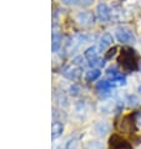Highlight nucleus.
Instances as JSON below:
<instances>
[{
  "instance_id": "obj_18",
  "label": "nucleus",
  "mask_w": 141,
  "mask_h": 149,
  "mask_svg": "<svg viewBox=\"0 0 141 149\" xmlns=\"http://www.w3.org/2000/svg\"><path fill=\"white\" fill-rule=\"evenodd\" d=\"M76 140H70V142L68 143V146H66V149H76Z\"/></svg>"
},
{
  "instance_id": "obj_9",
  "label": "nucleus",
  "mask_w": 141,
  "mask_h": 149,
  "mask_svg": "<svg viewBox=\"0 0 141 149\" xmlns=\"http://www.w3.org/2000/svg\"><path fill=\"white\" fill-rule=\"evenodd\" d=\"M111 44H113V36H111L110 33H105V34H102L101 39H100V43H99V48H100V50H106Z\"/></svg>"
},
{
  "instance_id": "obj_13",
  "label": "nucleus",
  "mask_w": 141,
  "mask_h": 149,
  "mask_svg": "<svg viewBox=\"0 0 141 149\" xmlns=\"http://www.w3.org/2000/svg\"><path fill=\"white\" fill-rule=\"evenodd\" d=\"M95 129H96V133H97L99 135H105L106 133H109L110 125H109V124H107L106 122H100V123L96 124Z\"/></svg>"
},
{
  "instance_id": "obj_14",
  "label": "nucleus",
  "mask_w": 141,
  "mask_h": 149,
  "mask_svg": "<svg viewBox=\"0 0 141 149\" xmlns=\"http://www.w3.org/2000/svg\"><path fill=\"white\" fill-rule=\"evenodd\" d=\"M111 86H113L111 83H109L107 80H102V81H100L97 84V89L100 90L101 93H109L110 89H111Z\"/></svg>"
},
{
  "instance_id": "obj_20",
  "label": "nucleus",
  "mask_w": 141,
  "mask_h": 149,
  "mask_svg": "<svg viewBox=\"0 0 141 149\" xmlns=\"http://www.w3.org/2000/svg\"><path fill=\"white\" fill-rule=\"evenodd\" d=\"M93 1H94V0H81V4H82V5H85V6H88Z\"/></svg>"
},
{
  "instance_id": "obj_22",
  "label": "nucleus",
  "mask_w": 141,
  "mask_h": 149,
  "mask_svg": "<svg viewBox=\"0 0 141 149\" xmlns=\"http://www.w3.org/2000/svg\"><path fill=\"white\" fill-rule=\"evenodd\" d=\"M139 93H140V95H141V85L139 86Z\"/></svg>"
},
{
  "instance_id": "obj_5",
  "label": "nucleus",
  "mask_w": 141,
  "mask_h": 149,
  "mask_svg": "<svg viewBox=\"0 0 141 149\" xmlns=\"http://www.w3.org/2000/svg\"><path fill=\"white\" fill-rule=\"evenodd\" d=\"M134 114L126 115L125 118H122V120L118 124V129L122 133H131L134 130Z\"/></svg>"
},
{
  "instance_id": "obj_16",
  "label": "nucleus",
  "mask_w": 141,
  "mask_h": 149,
  "mask_svg": "<svg viewBox=\"0 0 141 149\" xmlns=\"http://www.w3.org/2000/svg\"><path fill=\"white\" fill-rule=\"evenodd\" d=\"M86 148H88V149H104L102 146L99 142H90Z\"/></svg>"
},
{
  "instance_id": "obj_8",
  "label": "nucleus",
  "mask_w": 141,
  "mask_h": 149,
  "mask_svg": "<svg viewBox=\"0 0 141 149\" xmlns=\"http://www.w3.org/2000/svg\"><path fill=\"white\" fill-rule=\"evenodd\" d=\"M110 144H111L110 149H131V147L129 146L125 140L120 139L118 135H114L113 138L110 139Z\"/></svg>"
},
{
  "instance_id": "obj_12",
  "label": "nucleus",
  "mask_w": 141,
  "mask_h": 149,
  "mask_svg": "<svg viewBox=\"0 0 141 149\" xmlns=\"http://www.w3.org/2000/svg\"><path fill=\"white\" fill-rule=\"evenodd\" d=\"M61 43H63V36H61L60 33H54L53 34V52H57L61 47Z\"/></svg>"
},
{
  "instance_id": "obj_4",
  "label": "nucleus",
  "mask_w": 141,
  "mask_h": 149,
  "mask_svg": "<svg viewBox=\"0 0 141 149\" xmlns=\"http://www.w3.org/2000/svg\"><path fill=\"white\" fill-rule=\"evenodd\" d=\"M81 72H82V68L76 63V61H74L73 64H70L69 67H66L64 69L63 74L70 80H77L81 75Z\"/></svg>"
},
{
  "instance_id": "obj_11",
  "label": "nucleus",
  "mask_w": 141,
  "mask_h": 149,
  "mask_svg": "<svg viewBox=\"0 0 141 149\" xmlns=\"http://www.w3.org/2000/svg\"><path fill=\"white\" fill-rule=\"evenodd\" d=\"M63 130H64L63 124H61L60 122H54L53 127H51V136H53V139H56L57 136H60V134L63 133Z\"/></svg>"
},
{
  "instance_id": "obj_2",
  "label": "nucleus",
  "mask_w": 141,
  "mask_h": 149,
  "mask_svg": "<svg viewBox=\"0 0 141 149\" xmlns=\"http://www.w3.org/2000/svg\"><path fill=\"white\" fill-rule=\"evenodd\" d=\"M84 55H85L90 67H104V65H105V59H101V58L97 56L96 48L95 47H91L89 49H86Z\"/></svg>"
},
{
  "instance_id": "obj_7",
  "label": "nucleus",
  "mask_w": 141,
  "mask_h": 149,
  "mask_svg": "<svg viewBox=\"0 0 141 149\" xmlns=\"http://www.w3.org/2000/svg\"><path fill=\"white\" fill-rule=\"evenodd\" d=\"M96 14H97V18L100 19L101 22H107L111 16L109 6H107L105 3H100L96 6Z\"/></svg>"
},
{
  "instance_id": "obj_10",
  "label": "nucleus",
  "mask_w": 141,
  "mask_h": 149,
  "mask_svg": "<svg viewBox=\"0 0 141 149\" xmlns=\"http://www.w3.org/2000/svg\"><path fill=\"white\" fill-rule=\"evenodd\" d=\"M101 75V72L99 68H93L91 70H89V72H86L85 74V79L86 81H95L96 79H99V77Z\"/></svg>"
},
{
  "instance_id": "obj_1",
  "label": "nucleus",
  "mask_w": 141,
  "mask_h": 149,
  "mask_svg": "<svg viewBox=\"0 0 141 149\" xmlns=\"http://www.w3.org/2000/svg\"><path fill=\"white\" fill-rule=\"evenodd\" d=\"M119 63L126 70H136L138 69V55L136 52L131 48H124L119 58Z\"/></svg>"
},
{
  "instance_id": "obj_15",
  "label": "nucleus",
  "mask_w": 141,
  "mask_h": 149,
  "mask_svg": "<svg viewBox=\"0 0 141 149\" xmlns=\"http://www.w3.org/2000/svg\"><path fill=\"white\" fill-rule=\"evenodd\" d=\"M127 103H129L130 107H136V105L140 104V100L136 95H130V97L127 98Z\"/></svg>"
},
{
  "instance_id": "obj_21",
  "label": "nucleus",
  "mask_w": 141,
  "mask_h": 149,
  "mask_svg": "<svg viewBox=\"0 0 141 149\" xmlns=\"http://www.w3.org/2000/svg\"><path fill=\"white\" fill-rule=\"evenodd\" d=\"M70 92H71V94L76 95V94H77V88H76L75 85H74V86H71V89H70Z\"/></svg>"
},
{
  "instance_id": "obj_6",
  "label": "nucleus",
  "mask_w": 141,
  "mask_h": 149,
  "mask_svg": "<svg viewBox=\"0 0 141 149\" xmlns=\"http://www.w3.org/2000/svg\"><path fill=\"white\" fill-rule=\"evenodd\" d=\"M76 20L82 26H91V25H94L95 18L89 11H80V13L76 15Z\"/></svg>"
},
{
  "instance_id": "obj_19",
  "label": "nucleus",
  "mask_w": 141,
  "mask_h": 149,
  "mask_svg": "<svg viewBox=\"0 0 141 149\" xmlns=\"http://www.w3.org/2000/svg\"><path fill=\"white\" fill-rule=\"evenodd\" d=\"M64 4H68V5H71V4H76L79 0H61Z\"/></svg>"
},
{
  "instance_id": "obj_17",
  "label": "nucleus",
  "mask_w": 141,
  "mask_h": 149,
  "mask_svg": "<svg viewBox=\"0 0 141 149\" xmlns=\"http://www.w3.org/2000/svg\"><path fill=\"white\" fill-rule=\"evenodd\" d=\"M134 120L138 125H141V111H136L134 114Z\"/></svg>"
},
{
  "instance_id": "obj_3",
  "label": "nucleus",
  "mask_w": 141,
  "mask_h": 149,
  "mask_svg": "<svg viewBox=\"0 0 141 149\" xmlns=\"http://www.w3.org/2000/svg\"><path fill=\"white\" fill-rule=\"evenodd\" d=\"M115 36L122 44H129V43H134L135 41V36L131 33V30H129L126 28H122V26H120L115 30Z\"/></svg>"
}]
</instances>
